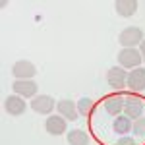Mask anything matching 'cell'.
<instances>
[{"instance_id":"cell-12","label":"cell","mask_w":145,"mask_h":145,"mask_svg":"<svg viewBox=\"0 0 145 145\" xmlns=\"http://www.w3.org/2000/svg\"><path fill=\"white\" fill-rule=\"evenodd\" d=\"M114 6H116L118 16H122V18H130V16H134L135 10H137V2H135V0H116Z\"/></svg>"},{"instance_id":"cell-18","label":"cell","mask_w":145,"mask_h":145,"mask_svg":"<svg viewBox=\"0 0 145 145\" xmlns=\"http://www.w3.org/2000/svg\"><path fill=\"white\" fill-rule=\"evenodd\" d=\"M118 145H135V141H134V137L126 135V137H120L118 139Z\"/></svg>"},{"instance_id":"cell-14","label":"cell","mask_w":145,"mask_h":145,"mask_svg":"<svg viewBox=\"0 0 145 145\" xmlns=\"http://www.w3.org/2000/svg\"><path fill=\"white\" fill-rule=\"evenodd\" d=\"M105 110L108 114H120L124 110V97H110L105 101Z\"/></svg>"},{"instance_id":"cell-7","label":"cell","mask_w":145,"mask_h":145,"mask_svg":"<svg viewBox=\"0 0 145 145\" xmlns=\"http://www.w3.org/2000/svg\"><path fill=\"white\" fill-rule=\"evenodd\" d=\"M4 108L12 116H20V114L25 112V101L20 95H10V97H6V101H4Z\"/></svg>"},{"instance_id":"cell-1","label":"cell","mask_w":145,"mask_h":145,"mask_svg":"<svg viewBox=\"0 0 145 145\" xmlns=\"http://www.w3.org/2000/svg\"><path fill=\"white\" fill-rule=\"evenodd\" d=\"M118 39L124 48H135V45H141L143 41V31L139 27H126Z\"/></svg>"},{"instance_id":"cell-4","label":"cell","mask_w":145,"mask_h":145,"mask_svg":"<svg viewBox=\"0 0 145 145\" xmlns=\"http://www.w3.org/2000/svg\"><path fill=\"white\" fill-rule=\"evenodd\" d=\"M106 81L114 91H122L124 87H128V74L122 68H110L106 74Z\"/></svg>"},{"instance_id":"cell-15","label":"cell","mask_w":145,"mask_h":145,"mask_svg":"<svg viewBox=\"0 0 145 145\" xmlns=\"http://www.w3.org/2000/svg\"><path fill=\"white\" fill-rule=\"evenodd\" d=\"M68 143L70 145H87L89 143V135L83 130H72L68 134Z\"/></svg>"},{"instance_id":"cell-11","label":"cell","mask_w":145,"mask_h":145,"mask_svg":"<svg viewBox=\"0 0 145 145\" xmlns=\"http://www.w3.org/2000/svg\"><path fill=\"white\" fill-rule=\"evenodd\" d=\"M45 128L50 135H60L66 132V118L64 116H48L45 122Z\"/></svg>"},{"instance_id":"cell-3","label":"cell","mask_w":145,"mask_h":145,"mask_svg":"<svg viewBox=\"0 0 145 145\" xmlns=\"http://www.w3.org/2000/svg\"><path fill=\"white\" fill-rule=\"evenodd\" d=\"M141 52L137 48H122L118 52V62L122 68H137L141 64Z\"/></svg>"},{"instance_id":"cell-16","label":"cell","mask_w":145,"mask_h":145,"mask_svg":"<svg viewBox=\"0 0 145 145\" xmlns=\"http://www.w3.org/2000/svg\"><path fill=\"white\" fill-rule=\"evenodd\" d=\"M91 108H93V103H91V99H87V97L79 99V103H78V112H79V114L87 116V114L91 112Z\"/></svg>"},{"instance_id":"cell-19","label":"cell","mask_w":145,"mask_h":145,"mask_svg":"<svg viewBox=\"0 0 145 145\" xmlns=\"http://www.w3.org/2000/svg\"><path fill=\"white\" fill-rule=\"evenodd\" d=\"M139 52H141V58L145 60V39L141 41V45H139Z\"/></svg>"},{"instance_id":"cell-10","label":"cell","mask_w":145,"mask_h":145,"mask_svg":"<svg viewBox=\"0 0 145 145\" xmlns=\"http://www.w3.org/2000/svg\"><path fill=\"white\" fill-rule=\"evenodd\" d=\"M56 108H58V112L66 118V120H70V122H74V120H78L79 112H78V105L76 103H72L70 99H64L60 101L58 105H56Z\"/></svg>"},{"instance_id":"cell-13","label":"cell","mask_w":145,"mask_h":145,"mask_svg":"<svg viewBox=\"0 0 145 145\" xmlns=\"http://www.w3.org/2000/svg\"><path fill=\"white\" fill-rule=\"evenodd\" d=\"M112 128H114V132L116 134H130V130L134 128V124H132V118H128L126 114H120V116H116L114 118V124H112Z\"/></svg>"},{"instance_id":"cell-9","label":"cell","mask_w":145,"mask_h":145,"mask_svg":"<svg viewBox=\"0 0 145 145\" xmlns=\"http://www.w3.org/2000/svg\"><path fill=\"white\" fill-rule=\"evenodd\" d=\"M128 87L134 91L145 89V68H134L128 74Z\"/></svg>"},{"instance_id":"cell-17","label":"cell","mask_w":145,"mask_h":145,"mask_svg":"<svg viewBox=\"0 0 145 145\" xmlns=\"http://www.w3.org/2000/svg\"><path fill=\"white\" fill-rule=\"evenodd\" d=\"M132 132H134L137 137H141V139H145V118L141 116V118H137L134 122V128H132Z\"/></svg>"},{"instance_id":"cell-6","label":"cell","mask_w":145,"mask_h":145,"mask_svg":"<svg viewBox=\"0 0 145 145\" xmlns=\"http://www.w3.org/2000/svg\"><path fill=\"white\" fill-rule=\"evenodd\" d=\"M31 108L39 114H50L52 108H54V99L48 97V95H37L31 101Z\"/></svg>"},{"instance_id":"cell-5","label":"cell","mask_w":145,"mask_h":145,"mask_svg":"<svg viewBox=\"0 0 145 145\" xmlns=\"http://www.w3.org/2000/svg\"><path fill=\"white\" fill-rule=\"evenodd\" d=\"M12 72H14V76L18 79H31L35 74H37V68H35L29 60H20V62L14 64Z\"/></svg>"},{"instance_id":"cell-8","label":"cell","mask_w":145,"mask_h":145,"mask_svg":"<svg viewBox=\"0 0 145 145\" xmlns=\"http://www.w3.org/2000/svg\"><path fill=\"white\" fill-rule=\"evenodd\" d=\"M14 93L20 97H35L37 95V83L31 79H18L14 83Z\"/></svg>"},{"instance_id":"cell-2","label":"cell","mask_w":145,"mask_h":145,"mask_svg":"<svg viewBox=\"0 0 145 145\" xmlns=\"http://www.w3.org/2000/svg\"><path fill=\"white\" fill-rule=\"evenodd\" d=\"M143 110H145V105L139 97H132V95H126L124 97V114L128 118H132V120L135 118L137 120V118H141Z\"/></svg>"}]
</instances>
